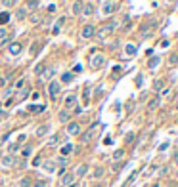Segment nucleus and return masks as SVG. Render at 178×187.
<instances>
[{
    "label": "nucleus",
    "mask_w": 178,
    "mask_h": 187,
    "mask_svg": "<svg viewBox=\"0 0 178 187\" xmlns=\"http://www.w3.org/2000/svg\"><path fill=\"white\" fill-rule=\"evenodd\" d=\"M157 105H159V97H153V99H149V103H148V109H149V111H155V109H157Z\"/></svg>",
    "instance_id": "17"
},
{
    "label": "nucleus",
    "mask_w": 178,
    "mask_h": 187,
    "mask_svg": "<svg viewBox=\"0 0 178 187\" xmlns=\"http://www.w3.org/2000/svg\"><path fill=\"white\" fill-rule=\"evenodd\" d=\"M27 94H29V88H25V90H21L17 94V99H23V97H27Z\"/></svg>",
    "instance_id": "36"
},
{
    "label": "nucleus",
    "mask_w": 178,
    "mask_h": 187,
    "mask_svg": "<svg viewBox=\"0 0 178 187\" xmlns=\"http://www.w3.org/2000/svg\"><path fill=\"white\" fill-rule=\"evenodd\" d=\"M40 48H42V44H40V42L33 44V46H31V54H33V55H36V54H38V52H40Z\"/></svg>",
    "instance_id": "25"
},
{
    "label": "nucleus",
    "mask_w": 178,
    "mask_h": 187,
    "mask_svg": "<svg viewBox=\"0 0 178 187\" xmlns=\"http://www.w3.org/2000/svg\"><path fill=\"white\" fill-rule=\"evenodd\" d=\"M60 92H61V84L57 80H50V84H48V94H50V97H57L60 96Z\"/></svg>",
    "instance_id": "3"
},
{
    "label": "nucleus",
    "mask_w": 178,
    "mask_h": 187,
    "mask_svg": "<svg viewBox=\"0 0 178 187\" xmlns=\"http://www.w3.org/2000/svg\"><path fill=\"white\" fill-rule=\"evenodd\" d=\"M103 174H106V170H103L102 166H98V168L94 170V178H98V180H100V178H103Z\"/></svg>",
    "instance_id": "24"
},
{
    "label": "nucleus",
    "mask_w": 178,
    "mask_h": 187,
    "mask_svg": "<svg viewBox=\"0 0 178 187\" xmlns=\"http://www.w3.org/2000/svg\"><path fill=\"white\" fill-rule=\"evenodd\" d=\"M113 31H115V23H107V25H103L102 29L96 31V36H98L100 40H106L109 34H113Z\"/></svg>",
    "instance_id": "1"
},
{
    "label": "nucleus",
    "mask_w": 178,
    "mask_h": 187,
    "mask_svg": "<svg viewBox=\"0 0 178 187\" xmlns=\"http://www.w3.org/2000/svg\"><path fill=\"white\" fill-rule=\"evenodd\" d=\"M82 6H84V4H82L81 0H75V2H73V13L78 15V13L82 12Z\"/></svg>",
    "instance_id": "13"
},
{
    "label": "nucleus",
    "mask_w": 178,
    "mask_h": 187,
    "mask_svg": "<svg viewBox=\"0 0 178 187\" xmlns=\"http://www.w3.org/2000/svg\"><path fill=\"white\" fill-rule=\"evenodd\" d=\"M86 172H88V166H86V164H78L73 176H78V178H82V176H86Z\"/></svg>",
    "instance_id": "10"
},
{
    "label": "nucleus",
    "mask_w": 178,
    "mask_h": 187,
    "mask_svg": "<svg viewBox=\"0 0 178 187\" xmlns=\"http://www.w3.org/2000/svg\"><path fill=\"white\" fill-rule=\"evenodd\" d=\"M21 50H23L21 42H12L8 46V54L10 55H19V54H21Z\"/></svg>",
    "instance_id": "6"
},
{
    "label": "nucleus",
    "mask_w": 178,
    "mask_h": 187,
    "mask_svg": "<svg viewBox=\"0 0 178 187\" xmlns=\"http://www.w3.org/2000/svg\"><path fill=\"white\" fill-rule=\"evenodd\" d=\"M27 10H36L38 8V0H27V6H25Z\"/></svg>",
    "instance_id": "23"
},
{
    "label": "nucleus",
    "mask_w": 178,
    "mask_h": 187,
    "mask_svg": "<svg viewBox=\"0 0 178 187\" xmlns=\"http://www.w3.org/2000/svg\"><path fill=\"white\" fill-rule=\"evenodd\" d=\"M56 10H57L56 4H48V12H50V13H56Z\"/></svg>",
    "instance_id": "41"
},
{
    "label": "nucleus",
    "mask_w": 178,
    "mask_h": 187,
    "mask_svg": "<svg viewBox=\"0 0 178 187\" xmlns=\"http://www.w3.org/2000/svg\"><path fill=\"white\" fill-rule=\"evenodd\" d=\"M123 157H124V151H123V149H117V151L113 153V159L115 160H119V159H123Z\"/></svg>",
    "instance_id": "32"
},
{
    "label": "nucleus",
    "mask_w": 178,
    "mask_h": 187,
    "mask_svg": "<svg viewBox=\"0 0 178 187\" xmlns=\"http://www.w3.org/2000/svg\"><path fill=\"white\" fill-rule=\"evenodd\" d=\"M29 111H31V113H42V111H44V107H42V105H31V107H29Z\"/></svg>",
    "instance_id": "26"
},
{
    "label": "nucleus",
    "mask_w": 178,
    "mask_h": 187,
    "mask_svg": "<svg viewBox=\"0 0 178 187\" xmlns=\"http://www.w3.org/2000/svg\"><path fill=\"white\" fill-rule=\"evenodd\" d=\"M113 4H106V6H103V13H109V12H113Z\"/></svg>",
    "instance_id": "38"
},
{
    "label": "nucleus",
    "mask_w": 178,
    "mask_h": 187,
    "mask_svg": "<svg viewBox=\"0 0 178 187\" xmlns=\"http://www.w3.org/2000/svg\"><path fill=\"white\" fill-rule=\"evenodd\" d=\"M82 71V65H75V73H81Z\"/></svg>",
    "instance_id": "47"
},
{
    "label": "nucleus",
    "mask_w": 178,
    "mask_h": 187,
    "mask_svg": "<svg viewBox=\"0 0 178 187\" xmlns=\"http://www.w3.org/2000/svg\"><path fill=\"white\" fill-rule=\"evenodd\" d=\"M4 82H6V79H4V76H0V86H2Z\"/></svg>",
    "instance_id": "48"
},
{
    "label": "nucleus",
    "mask_w": 178,
    "mask_h": 187,
    "mask_svg": "<svg viewBox=\"0 0 178 187\" xmlns=\"http://www.w3.org/2000/svg\"><path fill=\"white\" fill-rule=\"evenodd\" d=\"M12 94H14V88H8V90L4 92V97H10V96H12Z\"/></svg>",
    "instance_id": "43"
},
{
    "label": "nucleus",
    "mask_w": 178,
    "mask_h": 187,
    "mask_svg": "<svg viewBox=\"0 0 178 187\" xmlns=\"http://www.w3.org/2000/svg\"><path fill=\"white\" fill-rule=\"evenodd\" d=\"M69 117H71V115H69L67 111H61V113H60V120H61V122H67V120H69Z\"/></svg>",
    "instance_id": "30"
},
{
    "label": "nucleus",
    "mask_w": 178,
    "mask_h": 187,
    "mask_svg": "<svg viewBox=\"0 0 178 187\" xmlns=\"http://www.w3.org/2000/svg\"><path fill=\"white\" fill-rule=\"evenodd\" d=\"M42 73H44V65H42V63H38V65L35 67V75H36V76H40Z\"/></svg>",
    "instance_id": "29"
},
{
    "label": "nucleus",
    "mask_w": 178,
    "mask_h": 187,
    "mask_svg": "<svg viewBox=\"0 0 178 187\" xmlns=\"http://www.w3.org/2000/svg\"><path fill=\"white\" fill-rule=\"evenodd\" d=\"M48 130H50V124H42V126H38V130H36V136L38 138H42L48 134Z\"/></svg>",
    "instance_id": "12"
},
{
    "label": "nucleus",
    "mask_w": 178,
    "mask_h": 187,
    "mask_svg": "<svg viewBox=\"0 0 178 187\" xmlns=\"http://www.w3.org/2000/svg\"><path fill=\"white\" fill-rule=\"evenodd\" d=\"M81 36L82 38H92V36H96V27L94 25H84L81 31Z\"/></svg>",
    "instance_id": "5"
},
{
    "label": "nucleus",
    "mask_w": 178,
    "mask_h": 187,
    "mask_svg": "<svg viewBox=\"0 0 178 187\" xmlns=\"http://www.w3.org/2000/svg\"><path fill=\"white\" fill-rule=\"evenodd\" d=\"M77 103V96H67L65 97V107H73Z\"/></svg>",
    "instance_id": "16"
},
{
    "label": "nucleus",
    "mask_w": 178,
    "mask_h": 187,
    "mask_svg": "<svg viewBox=\"0 0 178 187\" xmlns=\"http://www.w3.org/2000/svg\"><path fill=\"white\" fill-rule=\"evenodd\" d=\"M124 141H127V143H132V141H134V134H132V132H130V134H127Z\"/></svg>",
    "instance_id": "39"
},
{
    "label": "nucleus",
    "mask_w": 178,
    "mask_h": 187,
    "mask_svg": "<svg viewBox=\"0 0 178 187\" xmlns=\"http://www.w3.org/2000/svg\"><path fill=\"white\" fill-rule=\"evenodd\" d=\"M82 15H86V17H90V15H94V6L92 4H84L82 6V12H81Z\"/></svg>",
    "instance_id": "11"
},
{
    "label": "nucleus",
    "mask_w": 178,
    "mask_h": 187,
    "mask_svg": "<svg viewBox=\"0 0 178 187\" xmlns=\"http://www.w3.org/2000/svg\"><path fill=\"white\" fill-rule=\"evenodd\" d=\"M23 82H25L23 79H19L17 82H15V88H23Z\"/></svg>",
    "instance_id": "46"
},
{
    "label": "nucleus",
    "mask_w": 178,
    "mask_h": 187,
    "mask_svg": "<svg viewBox=\"0 0 178 187\" xmlns=\"http://www.w3.org/2000/svg\"><path fill=\"white\" fill-rule=\"evenodd\" d=\"M90 65H92V69H102V67L106 65V58H103L102 54H94L90 58Z\"/></svg>",
    "instance_id": "2"
},
{
    "label": "nucleus",
    "mask_w": 178,
    "mask_h": 187,
    "mask_svg": "<svg viewBox=\"0 0 178 187\" xmlns=\"http://www.w3.org/2000/svg\"><path fill=\"white\" fill-rule=\"evenodd\" d=\"M71 151H73V145H71V143H65L63 147H61V155H63V157H67Z\"/></svg>",
    "instance_id": "18"
},
{
    "label": "nucleus",
    "mask_w": 178,
    "mask_h": 187,
    "mask_svg": "<svg viewBox=\"0 0 178 187\" xmlns=\"http://www.w3.org/2000/svg\"><path fill=\"white\" fill-rule=\"evenodd\" d=\"M67 132H69L71 136H77V134L81 132V126H78V122H69V124H67Z\"/></svg>",
    "instance_id": "9"
},
{
    "label": "nucleus",
    "mask_w": 178,
    "mask_h": 187,
    "mask_svg": "<svg viewBox=\"0 0 178 187\" xmlns=\"http://www.w3.org/2000/svg\"><path fill=\"white\" fill-rule=\"evenodd\" d=\"M57 164H60V166H65L67 164V159L65 157H60V159H57Z\"/></svg>",
    "instance_id": "42"
},
{
    "label": "nucleus",
    "mask_w": 178,
    "mask_h": 187,
    "mask_svg": "<svg viewBox=\"0 0 178 187\" xmlns=\"http://www.w3.org/2000/svg\"><path fill=\"white\" fill-rule=\"evenodd\" d=\"M15 2H17V0H2V6L4 8H14Z\"/></svg>",
    "instance_id": "27"
},
{
    "label": "nucleus",
    "mask_w": 178,
    "mask_h": 187,
    "mask_svg": "<svg viewBox=\"0 0 178 187\" xmlns=\"http://www.w3.org/2000/svg\"><path fill=\"white\" fill-rule=\"evenodd\" d=\"M124 54H127V55H134L136 54V46L127 44V46H124Z\"/></svg>",
    "instance_id": "19"
},
{
    "label": "nucleus",
    "mask_w": 178,
    "mask_h": 187,
    "mask_svg": "<svg viewBox=\"0 0 178 187\" xmlns=\"http://www.w3.org/2000/svg\"><path fill=\"white\" fill-rule=\"evenodd\" d=\"M0 42H2V46L8 42V29L6 27H0Z\"/></svg>",
    "instance_id": "14"
},
{
    "label": "nucleus",
    "mask_w": 178,
    "mask_h": 187,
    "mask_svg": "<svg viewBox=\"0 0 178 187\" xmlns=\"http://www.w3.org/2000/svg\"><path fill=\"white\" fill-rule=\"evenodd\" d=\"M21 155H23V157H29V155H31V147H25Z\"/></svg>",
    "instance_id": "44"
},
{
    "label": "nucleus",
    "mask_w": 178,
    "mask_h": 187,
    "mask_svg": "<svg viewBox=\"0 0 178 187\" xmlns=\"http://www.w3.org/2000/svg\"><path fill=\"white\" fill-rule=\"evenodd\" d=\"M169 2H174V0H169Z\"/></svg>",
    "instance_id": "49"
},
{
    "label": "nucleus",
    "mask_w": 178,
    "mask_h": 187,
    "mask_svg": "<svg viewBox=\"0 0 178 187\" xmlns=\"http://www.w3.org/2000/svg\"><path fill=\"white\" fill-rule=\"evenodd\" d=\"M73 79H75V76H73V73H63V75H61V82H63V84L73 82Z\"/></svg>",
    "instance_id": "15"
},
{
    "label": "nucleus",
    "mask_w": 178,
    "mask_h": 187,
    "mask_svg": "<svg viewBox=\"0 0 178 187\" xmlns=\"http://www.w3.org/2000/svg\"><path fill=\"white\" fill-rule=\"evenodd\" d=\"M15 17H17V21H21V19H25V17H27V12H25V10H17Z\"/></svg>",
    "instance_id": "28"
},
{
    "label": "nucleus",
    "mask_w": 178,
    "mask_h": 187,
    "mask_svg": "<svg viewBox=\"0 0 178 187\" xmlns=\"http://www.w3.org/2000/svg\"><path fill=\"white\" fill-rule=\"evenodd\" d=\"M57 143H60V136H52V138H50V141H48L50 147H54V145H57Z\"/></svg>",
    "instance_id": "34"
},
{
    "label": "nucleus",
    "mask_w": 178,
    "mask_h": 187,
    "mask_svg": "<svg viewBox=\"0 0 178 187\" xmlns=\"http://www.w3.org/2000/svg\"><path fill=\"white\" fill-rule=\"evenodd\" d=\"M63 23H65V17H60V19H57V23H56V27H54V33H57V31L61 29V25H63Z\"/></svg>",
    "instance_id": "31"
},
{
    "label": "nucleus",
    "mask_w": 178,
    "mask_h": 187,
    "mask_svg": "<svg viewBox=\"0 0 178 187\" xmlns=\"http://www.w3.org/2000/svg\"><path fill=\"white\" fill-rule=\"evenodd\" d=\"M44 170H46V172H54V170H56V162H52V160L44 162Z\"/></svg>",
    "instance_id": "22"
},
{
    "label": "nucleus",
    "mask_w": 178,
    "mask_h": 187,
    "mask_svg": "<svg viewBox=\"0 0 178 187\" xmlns=\"http://www.w3.org/2000/svg\"><path fill=\"white\" fill-rule=\"evenodd\" d=\"M96 132H98V124H92V126H90V128H88L86 132L81 136V141H82V143H88V141H90V139L94 138V134H96Z\"/></svg>",
    "instance_id": "4"
},
{
    "label": "nucleus",
    "mask_w": 178,
    "mask_h": 187,
    "mask_svg": "<svg viewBox=\"0 0 178 187\" xmlns=\"http://www.w3.org/2000/svg\"><path fill=\"white\" fill-rule=\"evenodd\" d=\"M0 164L4 166V168H12V166L15 164V160L12 155H6V157H2V160H0Z\"/></svg>",
    "instance_id": "8"
},
{
    "label": "nucleus",
    "mask_w": 178,
    "mask_h": 187,
    "mask_svg": "<svg viewBox=\"0 0 178 187\" xmlns=\"http://www.w3.org/2000/svg\"><path fill=\"white\" fill-rule=\"evenodd\" d=\"M73 181H75V176H73V174H61L60 183L63 185V187H69V185H73Z\"/></svg>",
    "instance_id": "7"
},
{
    "label": "nucleus",
    "mask_w": 178,
    "mask_h": 187,
    "mask_svg": "<svg viewBox=\"0 0 178 187\" xmlns=\"http://www.w3.org/2000/svg\"><path fill=\"white\" fill-rule=\"evenodd\" d=\"M159 61H161L159 58H151V59H149V69H155V67L159 65Z\"/></svg>",
    "instance_id": "33"
},
{
    "label": "nucleus",
    "mask_w": 178,
    "mask_h": 187,
    "mask_svg": "<svg viewBox=\"0 0 178 187\" xmlns=\"http://www.w3.org/2000/svg\"><path fill=\"white\" fill-rule=\"evenodd\" d=\"M40 19H42L40 15H35V13L31 15V23H35V25H36V23H40Z\"/></svg>",
    "instance_id": "37"
},
{
    "label": "nucleus",
    "mask_w": 178,
    "mask_h": 187,
    "mask_svg": "<svg viewBox=\"0 0 178 187\" xmlns=\"http://www.w3.org/2000/svg\"><path fill=\"white\" fill-rule=\"evenodd\" d=\"M31 185H33L31 178H21V180H19V187H31Z\"/></svg>",
    "instance_id": "21"
},
{
    "label": "nucleus",
    "mask_w": 178,
    "mask_h": 187,
    "mask_svg": "<svg viewBox=\"0 0 178 187\" xmlns=\"http://www.w3.org/2000/svg\"><path fill=\"white\" fill-rule=\"evenodd\" d=\"M33 187H46V181H36V183H33Z\"/></svg>",
    "instance_id": "45"
},
{
    "label": "nucleus",
    "mask_w": 178,
    "mask_h": 187,
    "mask_svg": "<svg viewBox=\"0 0 178 187\" xmlns=\"http://www.w3.org/2000/svg\"><path fill=\"white\" fill-rule=\"evenodd\" d=\"M8 21H10V13L8 12H2V13H0V27H2L4 23H8Z\"/></svg>",
    "instance_id": "20"
},
{
    "label": "nucleus",
    "mask_w": 178,
    "mask_h": 187,
    "mask_svg": "<svg viewBox=\"0 0 178 187\" xmlns=\"http://www.w3.org/2000/svg\"><path fill=\"white\" fill-rule=\"evenodd\" d=\"M163 84H165L163 80H155V82H153V90H155V92H159L161 88H163Z\"/></svg>",
    "instance_id": "35"
},
{
    "label": "nucleus",
    "mask_w": 178,
    "mask_h": 187,
    "mask_svg": "<svg viewBox=\"0 0 178 187\" xmlns=\"http://www.w3.org/2000/svg\"><path fill=\"white\" fill-rule=\"evenodd\" d=\"M17 149H19V143H12L10 145V153H15Z\"/></svg>",
    "instance_id": "40"
}]
</instances>
